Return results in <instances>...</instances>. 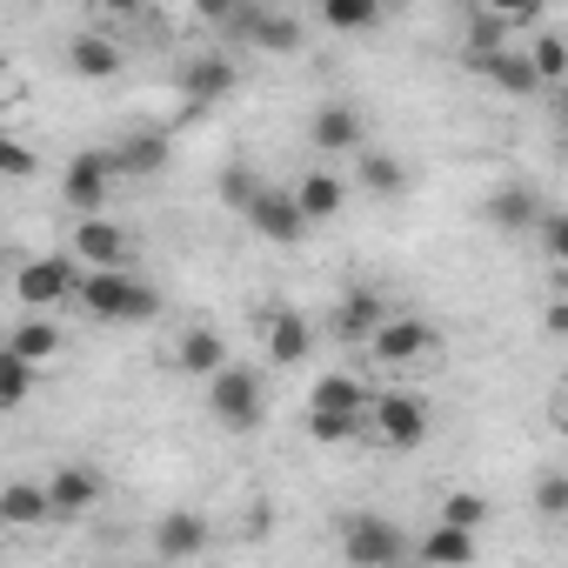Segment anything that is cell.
<instances>
[{"mask_svg":"<svg viewBox=\"0 0 568 568\" xmlns=\"http://www.w3.org/2000/svg\"><path fill=\"white\" fill-rule=\"evenodd\" d=\"M74 302H81L94 322H154V315H161V295L148 288V281H134L128 267H81Z\"/></svg>","mask_w":568,"mask_h":568,"instance_id":"cell-1","label":"cell"},{"mask_svg":"<svg viewBox=\"0 0 568 568\" xmlns=\"http://www.w3.org/2000/svg\"><path fill=\"white\" fill-rule=\"evenodd\" d=\"M428 428H435V415H428V402H422V395H408V388L368 395V415H362V435H368V442H382V448L408 455V448H422V442H428Z\"/></svg>","mask_w":568,"mask_h":568,"instance_id":"cell-2","label":"cell"},{"mask_svg":"<svg viewBox=\"0 0 568 568\" xmlns=\"http://www.w3.org/2000/svg\"><path fill=\"white\" fill-rule=\"evenodd\" d=\"M342 555H348V568H402L408 561V528L382 508H355L342 521Z\"/></svg>","mask_w":568,"mask_h":568,"instance_id":"cell-3","label":"cell"},{"mask_svg":"<svg viewBox=\"0 0 568 568\" xmlns=\"http://www.w3.org/2000/svg\"><path fill=\"white\" fill-rule=\"evenodd\" d=\"M207 415H214L221 428H234V435L261 428V415H267V388H261V375H254L247 362H227L221 375H207Z\"/></svg>","mask_w":568,"mask_h":568,"instance_id":"cell-4","label":"cell"},{"mask_svg":"<svg viewBox=\"0 0 568 568\" xmlns=\"http://www.w3.org/2000/svg\"><path fill=\"white\" fill-rule=\"evenodd\" d=\"M74 281H81V261L74 254H34L14 267V302L28 315H48L61 302H74Z\"/></svg>","mask_w":568,"mask_h":568,"instance_id":"cell-5","label":"cell"},{"mask_svg":"<svg viewBox=\"0 0 568 568\" xmlns=\"http://www.w3.org/2000/svg\"><path fill=\"white\" fill-rule=\"evenodd\" d=\"M435 355V328L422 322V315H388L375 335H368V362L382 368V375H408V368H422Z\"/></svg>","mask_w":568,"mask_h":568,"instance_id":"cell-6","label":"cell"},{"mask_svg":"<svg viewBox=\"0 0 568 568\" xmlns=\"http://www.w3.org/2000/svg\"><path fill=\"white\" fill-rule=\"evenodd\" d=\"M108 194H114V161H108V148H81V154L68 161V174H61V201L88 221V214L108 207Z\"/></svg>","mask_w":568,"mask_h":568,"instance_id":"cell-7","label":"cell"},{"mask_svg":"<svg viewBox=\"0 0 568 568\" xmlns=\"http://www.w3.org/2000/svg\"><path fill=\"white\" fill-rule=\"evenodd\" d=\"M241 214H247V227H254L261 241H274V247H295V241L308 234V221H302L295 194H288V187H267V181H261V194H254Z\"/></svg>","mask_w":568,"mask_h":568,"instance_id":"cell-8","label":"cell"},{"mask_svg":"<svg viewBox=\"0 0 568 568\" xmlns=\"http://www.w3.org/2000/svg\"><path fill=\"white\" fill-rule=\"evenodd\" d=\"M261 348H267L274 368H302V362L315 355V322H308L302 308H267V322H261Z\"/></svg>","mask_w":568,"mask_h":568,"instance_id":"cell-9","label":"cell"},{"mask_svg":"<svg viewBox=\"0 0 568 568\" xmlns=\"http://www.w3.org/2000/svg\"><path fill=\"white\" fill-rule=\"evenodd\" d=\"M81 267H128V254H134V234L121 227V221H108V214H88V221H74V247H68Z\"/></svg>","mask_w":568,"mask_h":568,"instance_id":"cell-10","label":"cell"},{"mask_svg":"<svg viewBox=\"0 0 568 568\" xmlns=\"http://www.w3.org/2000/svg\"><path fill=\"white\" fill-rule=\"evenodd\" d=\"M41 488H48V508H54V515H88V508H101L108 475L88 468V462H61L54 475H41Z\"/></svg>","mask_w":568,"mask_h":568,"instance_id":"cell-11","label":"cell"},{"mask_svg":"<svg viewBox=\"0 0 568 568\" xmlns=\"http://www.w3.org/2000/svg\"><path fill=\"white\" fill-rule=\"evenodd\" d=\"M234 61L227 54H194V61H181V101H187V114H207L214 101H227L234 94Z\"/></svg>","mask_w":568,"mask_h":568,"instance_id":"cell-12","label":"cell"},{"mask_svg":"<svg viewBox=\"0 0 568 568\" xmlns=\"http://www.w3.org/2000/svg\"><path fill=\"white\" fill-rule=\"evenodd\" d=\"M308 141H315V154H362V141H368L362 108L355 101H322L308 114Z\"/></svg>","mask_w":568,"mask_h":568,"instance_id":"cell-13","label":"cell"},{"mask_svg":"<svg viewBox=\"0 0 568 568\" xmlns=\"http://www.w3.org/2000/svg\"><path fill=\"white\" fill-rule=\"evenodd\" d=\"M108 161H114V174L154 181V174H168V161H174V141H168L161 128H128V134L108 148Z\"/></svg>","mask_w":568,"mask_h":568,"instance_id":"cell-14","label":"cell"},{"mask_svg":"<svg viewBox=\"0 0 568 568\" xmlns=\"http://www.w3.org/2000/svg\"><path fill=\"white\" fill-rule=\"evenodd\" d=\"M234 28H241L247 48H261V54H295V48H302V21L281 14V8H234Z\"/></svg>","mask_w":568,"mask_h":568,"instance_id":"cell-15","label":"cell"},{"mask_svg":"<svg viewBox=\"0 0 568 568\" xmlns=\"http://www.w3.org/2000/svg\"><path fill=\"white\" fill-rule=\"evenodd\" d=\"M148 541H154L161 561H194V555L207 548V515H201V508H168Z\"/></svg>","mask_w":568,"mask_h":568,"instance_id":"cell-16","label":"cell"},{"mask_svg":"<svg viewBox=\"0 0 568 568\" xmlns=\"http://www.w3.org/2000/svg\"><path fill=\"white\" fill-rule=\"evenodd\" d=\"M388 315H395V308H388V302H382L375 288H348V295L335 302V315H328V328H335L342 342H368V335H375V328H382Z\"/></svg>","mask_w":568,"mask_h":568,"instance_id":"cell-17","label":"cell"},{"mask_svg":"<svg viewBox=\"0 0 568 568\" xmlns=\"http://www.w3.org/2000/svg\"><path fill=\"white\" fill-rule=\"evenodd\" d=\"M0 508H8V535H28V528L54 521L41 475H14V481H0Z\"/></svg>","mask_w":568,"mask_h":568,"instance_id":"cell-18","label":"cell"},{"mask_svg":"<svg viewBox=\"0 0 568 568\" xmlns=\"http://www.w3.org/2000/svg\"><path fill=\"white\" fill-rule=\"evenodd\" d=\"M288 194H295V207H302V221H308V227H315V221H335V214L348 207V181H342V174H328V168L302 174Z\"/></svg>","mask_w":568,"mask_h":568,"instance_id":"cell-19","label":"cell"},{"mask_svg":"<svg viewBox=\"0 0 568 568\" xmlns=\"http://www.w3.org/2000/svg\"><path fill=\"white\" fill-rule=\"evenodd\" d=\"M227 362H234V355H227L221 328H207V322H194V328L174 342V368H181V375H201V382H207V375H221Z\"/></svg>","mask_w":568,"mask_h":568,"instance_id":"cell-20","label":"cell"},{"mask_svg":"<svg viewBox=\"0 0 568 568\" xmlns=\"http://www.w3.org/2000/svg\"><path fill=\"white\" fill-rule=\"evenodd\" d=\"M475 548H481V535H462V528H428V535H415V568H475Z\"/></svg>","mask_w":568,"mask_h":568,"instance_id":"cell-21","label":"cell"},{"mask_svg":"<svg viewBox=\"0 0 568 568\" xmlns=\"http://www.w3.org/2000/svg\"><path fill=\"white\" fill-rule=\"evenodd\" d=\"M0 348H8L14 362H28V368L41 375V368L61 355V328H54L48 315H28V322H14V328H8V342H0Z\"/></svg>","mask_w":568,"mask_h":568,"instance_id":"cell-22","label":"cell"},{"mask_svg":"<svg viewBox=\"0 0 568 568\" xmlns=\"http://www.w3.org/2000/svg\"><path fill=\"white\" fill-rule=\"evenodd\" d=\"M68 68H74L81 81H114V74L128 68V54H121V41H108V34H74V41H68Z\"/></svg>","mask_w":568,"mask_h":568,"instance_id":"cell-23","label":"cell"},{"mask_svg":"<svg viewBox=\"0 0 568 568\" xmlns=\"http://www.w3.org/2000/svg\"><path fill=\"white\" fill-rule=\"evenodd\" d=\"M475 74L488 81V88H501V94H515V101H528V94H541V81L528 74V61H521V48L508 41V48H495V54H481L475 61Z\"/></svg>","mask_w":568,"mask_h":568,"instance_id":"cell-24","label":"cell"},{"mask_svg":"<svg viewBox=\"0 0 568 568\" xmlns=\"http://www.w3.org/2000/svg\"><path fill=\"white\" fill-rule=\"evenodd\" d=\"M355 181H362L375 201H395V194H408V161H395L388 148H362V154H355Z\"/></svg>","mask_w":568,"mask_h":568,"instance_id":"cell-25","label":"cell"},{"mask_svg":"<svg viewBox=\"0 0 568 568\" xmlns=\"http://www.w3.org/2000/svg\"><path fill=\"white\" fill-rule=\"evenodd\" d=\"M481 214H488V227L521 234V227H535V221H541V194H535V187H495Z\"/></svg>","mask_w":568,"mask_h":568,"instance_id":"cell-26","label":"cell"},{"mask_svg":"<svg viewBox=\"0 0 568 568\" xmlns=\"http://www.w3.org/2000/svg\"><path fill=\"white\" fill-rule=\"evenodd\" d=\"M308 408H322V415H368V382L362 375H322Z\"/></svg>","mask_w":568,"mask_h":568,"instance_id":"cell-27","label":"cell"},{"mask_svg":"<svg viewBox=\"0 0 568 568\" xmlns=\"http://www.w3.org/2000/svg\"><path fill=\"white\" fill-rule=\"evenodd\" d=\"M521 61H528V74L541 81V88H555V81H568V41L555 34V28H541L528 48H521Z\"/></svg>","mask_w":568,"mask_h":568,"instance_id":"cell-28","label":"cell"},{"mask_svg":"<svg viewBox=\"0 0 568 568\" xmlns=\"http://www.w3.org/2000/svg\"><path fill=\"white\" fill-rule=\"evenodd\" d=\"M435 521H442V528H462V535H481V528H488V495H475V488H448Z\"/></svg>","mask_w":568,"mask_h":568,"instance_id":"cell-29","label":"cell"},{"mask_svg":"<svg viewBox=\"0 0 568 568\" xmlns=\"http://www.w3.org/2000/svg\"><path fill=\"white\" fill-rule=\"evenodd\" d=\"M322 28L368 34V28H382V0H322Z\"/></svg>","mask_w":568,"mask_h":568,"instance_id":"cell-30","label":"cell"},{"mask_svg":"<svg viewBox=\"0 0 568 568\" xmlns=\"http://www.w3.org/2000/svg\"><path fill=\"white\" fill-rule=\"evenodd\" d=\"M34 368L28 362H14L8 348H0V415H8V408H21V402H34Z\"/></svg>","mask_w":568,"mask_h":568,"instance_id":"cell-31","label":"cell"},{"mask_svg":"<svg viewBox=\"0 0 568 568\" xmlns=\"http://www.w3.org/2000/svg\"><path fill=\"white\" fill-rule=\"evenodd\" d=\"M308 442H322V448H342V442H355L362 435V415H322V408H308Z\"/></svg>","mask_w":568,"mask_h":568,"instance_id":"cell-32","label":"cell"},{"mask_svg":"<svg viewBox=\"0 0 568 568\" xmlns=\"http://www.w3.org/2000/svg\"><path fill=\"white\" fill-rule=\"evenodd\" d=\"M535 508H541L548 521L568 515V475H561V468H541V475H535Z\"/></svg>","mask_w":568,"mask_h":568,"instance_id":"cell-33","label":"cell"},{"mask_svg":"<svg viewBox=\"0 0 568 568\" xmlns=\"http://www.w3.org/2000/svg\"><path fill=\"white\" fill-rule=\"evenodd\" d=\"M254 194H261V181H254V174H247L241 161H227V168H221V201H227V207L241 214V207H247Z\"/></svg>","mask_w":568,"mask_h":568,"instance_id":"cell-34","label":"cell"},{"mask_svg":"<svg viewBox=\"0 0 568 568\" xmlns=\"http://www.w3.org/2000/svg\"><path fill=\"white\" fill-rule=\"evenodd\" d=\"M41 168V154L28 148V141H14V134H0V174H8V181H28Z\"/></svg>","mask_w":568,"mask_h":568,"instance_id":"cell-35","label":"cell"},{"mask_svg":"<svg viewBox=\"0 0 568 568\" xmlns=\"http://www.w3.org/2000/svg\"><path fill=\"white\" fill-rule=\"evenodd\" d=\"M541 247H548V261H568V214H555V207H541Z\"/></svg>","mask_w":568,"mask_h":568,"instance_id":"cell-36","label":"cell"},{"mask_svg":"<svg viewBox=\"0 0 568 568\" xmlns=\"http://www.w3.org/2000/svg\"><path fill=\"white\" fill-rule=\"evenodd\" d=\"M541 335H568V302H548L541 308Z\"/></svg>","mask_w":568,"mask_h":568,"instance_id":"cell-37","label":"cell"},{"mask_svg":"<svg viewBox=\"0 0 568 568\" xmlns=\"http://www.w3.org/2000/svg\"><path fill=\"white\" fill-rule=\"evenodd\" d=\"M14 88H21V81H14V68H0V114H8V101H14Z\"/></svg>","mask_w":568,"mask_h":568,"instance_id":"cell-38","label":"cell"},{"mask_svg":"<svg viewBox=\"0 0 568 568\" xmlns=\"http://www.w3.org/2000/svg\"><path fill=\"white\" fill-rule=\"evenodd\" d=\"M0 541H8V508H0Z\"/></svg>","mask_w":568,"mask_h":568,"instance_id":"cell-39","label":"cell"}]
</instances>
